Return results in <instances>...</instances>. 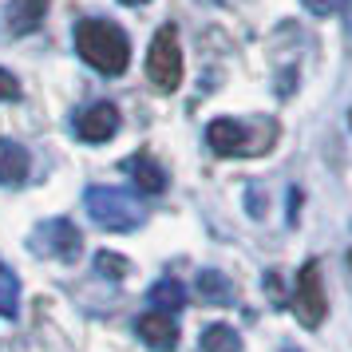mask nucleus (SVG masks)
I'll return each mask as SVG.
<instances>
[{"instance_id": "9d476101", "label": "nucleus", "mask_w": 352, "mask_h": 352, "mask_svg": "<svg viewBox=\"0 0 352 352\" xmlns=\"http://www.w3.org/2000/svg\"><path fill=\"white\" fill-rule=\"evenodd\" d=\"M44 16H48V0H12L8 12H4V24H8L12 36H24V32H36Z\"/></svg>"}, {"instance_id": "20e7f679", "label": "nucleus", "mask_w": 352, "mask_h": 352, "mask_svg": "<svg viewBox=\"0 0 352 352\" xmlns=\"http://www.w3.org/2000/svg\"><path fill=\"white\" fill-rule=\"evenodd\" d=\"M273 135L277 131H261L254 135L250 123H241V119H214L206 127V143L214 155H222V159H245V155H257V151H265L273 143Z\"/></svg>"}, {"instance_id": "f03ea898", "label": "nucleus", "mask_w": 352, "mask_h": 352, "mask_svg": "<svg viewBox=\"0 0 352 352\" xmlns=\"http://www.w3.org/2000/svg\"><path fill=\"white\" fill-rule=\"evenodd\" d=\"M83 206H87V214L103 230H119L123 234V230H135L143 222V206L127 190H119V186H91L83 194Z\"/></svg>"}, {"instance_id": "412c9836", "label": "nucleus", "mask_w": 352, "mask_h": 352, "mask_svg": "<svg viewBox=\"0 0 352 352\" xmlns=\"http://www.w3.org/2000/svg\"><path fill=\"white\" fill-rule=\"evenodd\" d=\"M349 270H352V254H349Z\"/></svg>"}, {"instance_id": "4468645a", "label": "nucleus", "mask_w": 352, "mask_h": 352, "mask_svg": "<svg viewBox=\"0 0 352 352\" xmlns=\"http://www.w3.org/2000/svg\"><path fill=\"white\" fill-rule=\"evenodd\" d=\"M202 352H241V336L230 324H206L202 329Z\"/></svg>"}, {"instance_id": "f3484780", "label": "nucleus", "mask_w": 352, "mask_h": 352, "mask_svg": "<svg viewBox=\"0 0 352 352\" xmlns=\"http://www.w3.org/2000/svg\"><path fill=\"white\" fill-rule=\"evenodd\" d=\"M16 99H20V80L0 67V103H16Z\"/></svg>"}, {"instance_id": "9b49d317", "label": "nucleus", "mask_w": 352, "mask_h": 352, "mask_svg": "<svg viewBox=\"0 0 352 352\" xmlns=\"http://www.w3.org/2000/svg\"><path fill=\"white\" fill-rule=\"evenodd\" d=\"M127 175L143 194H162L166 190V170H162L151 155H135V159L127 162Z\"/></svg>"}, {"instance_id": "0eeeda50", "label": "nucleus", "mask_w": 352, "mask_h": 352, "mask_svg": "<svg viewBox=\"0 0 352 352\" xmlns=\"http://www.w3.org/2000/svg\"><path fill=\"white\" fill-rule=\"evenodd\" d=\"M32 241L48 257H60V261H76V257H80V250H83L80 230H76L72 222H64V218H52V222H44L40 230H36Z\"/></svg>"}, {"instance_id": "6e6552de", "label": "nucleus", "mask_w": 352, "mask_h": 352, "mask_svg": "<svg viewBox=\"0 0 352 352\" xmlns=\"http://www.w3.org/2000/svg\"><path fill=\"white\" fill-rule=\"evenodd\" d=\"M135 333H139V340H143L146 349H155V352H175V344H178L175 317L159 313V309H151V313H143V317L135 320Z\"/></svg>"}, {"instance_id": "f8f14e48", "label": "nucleus", "mask_w": 352, "mask_h": 352, "mask_svg": "<svg viewBox=\"0 0 352 352\" xmlns=\"http://www.w3.org/2000/svg\"><path fill=\"white\" fill-rule=\"evenodd\" d=\"M151 309H159V313H170L175 317L178 309L186 305V289H182V281H175V277H162L159 285H151Z\"/></svg>"}, {"instance_id": "2eb2a0df", "label": "nucleus", "mask_w": 352, "mask_h": 352, "mask_svg": "<svg viewBox=\"0 0 352 352\" xmlns=\"http://www.w3.org/2000/svg\"><path fill=\"white\" fill-rule=\"evenodd\" d=\"M16 309H20V281H16V273H8V270H0V317H16Z\"/></svg>"}, {"instance_id": "423d86ee", "label": "nucleus", "mask_w": 352, "mask_h": 352, "mask_svg": "<svg viewBox=\"0 0 352 352\" xmlns=\"http://www.w3.org/2000/svg\"><path fill=\"white\" fill-rule=\"evenodd\" d=\"M119 123H123V115H119L115 103H91L76 115L72 131H76L80 143H107V139L119 135Z\"/></svg>"}, {"instance_id": "a211bd4d", "label": "nucleus", "mask_w": 352, "mask_h": 352, "mask_svg": "<svg viewBox=\"0 0 352 352\" xmlns=\"http://www.w3.org/2000/svg\"><path fill=\"white\" fill-rule=\"evenodd\" d=\"M301 4L313 12V16H333V12H340L349 0H301Z\"/></svg>"}, {"instance_id": "39448f33", "label": "nucleus", "mask_w": 352, "mask_h": 352, "mask_svg": "<svg viewBox=\"0 0 352 352\" xmlns=\"http://www.w3.org/2000/svg\"><path fill=\"white\" fill-rule=\"evenodd\" d=\"M293 313L305 329H320V320L329 317V297H324V281H320V265L305 261L297 281H293Z\"/></svg>"}, {"instance_id": "7ed1b4c3", "label": "nucleus", "mask_w": 352, "mask_h": 352, "mask_svg": "<svg viewBox=\"0 0 352 352\" xmlns=\"http://www.w3.org/2000/svg\"><path fill=\"white\" fill-rule=\"evenodd\" d=\"M146 80L159 87L162 96L178 91L182 83V44H178V28L175 24H162L151 48H146Z\"/></svg>"}, {"instance_id": "aec40b11", "label": "nucleus", "mask_w": 352, "mask_h": 352, "mask_svg": "<svg viewBox=\"0 0 352 352\" xmlns=\"http://www.w3.org/2000/svg\"><path fill=\"white\" fill-rule=\"evenodd\" d=\"M349 127H352V107H349Z\"/></svg>"}, {"instance_id": "1a4fd4ad", "label": "nucleus", "mask_w": 352, "mask_h": 352, "mask_svg": "<svg viewBox=\"0 0 352 352\" xmlns=\"http://www.w3.org/2000/svg\"><path fill=\"white\" fill-rule=\"evenodd\" d=\"M28 166H32V159L16 139H0V186H24Z\"/></svg>"}, {"instance_id": "f257e3e1", "label": "nucleus", "mask_w": 352, "mask_h": 352, "mask_svg": "<svg viewBox=\"0 0 352 352\" xmlns=\"http://www.w3.org/2000/svg\"><path fill=\"white\" fill-rule=\"evenodd\" d=\"M76 52L83 64L103 76H123L131 64V40L115 20H80L76 24Z\"/></svg>"}, {"instance_id": "dca6fc26", "label": "nucleus", "mask_w": 352, "mask_h": 352, "mask_svg": "<svg viewBox=\"0 0 352 352\" xmlns=\"http://www.w3.org/2000/svg\"><path fill=\"white\" fill-rule=\"evenodd\" d=\"M96 270L107 277V281H119V277H127V257H119V254H111V250H99L96 254Z\"/></svg>"}, {"instance_id": "ddd939ff", "label": "nucleus", "mask_w": 352, "mask_h": 352, "mask_svg": "<svg viewBox=\"0 0 352 352\" xmlns=\"http://www.w3.org/2000/svg\"><path fill=\"white\" fill-rule=\"evenodd\" d=\"M194 289H198V297L202 301H214V305H222L234 297V285H230V277L218 270H202L198 273V281H194Z\"/></svg>"}, {"instance_id": "6ab92c4d", "label": "nucleus", "mask_w": 352, "mask_h": 352, "mask_svg": "<svg viewBox=\"0 0 352 352\" xmlns=\"http://www.w3.org/2000/svg\"><path fill=\"white\" fill-rule=\"evenodd\" d=\"M119 4H146V0H119Z\"/></svg>"}]
</instances>
